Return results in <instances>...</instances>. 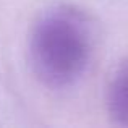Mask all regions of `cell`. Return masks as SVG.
I'll use <instances>...</instances> for the list:
<instances>
[{"label":"cell","mask_w":128,"mask_h":128,"mask_svg":"<svg viewBox=\"0 0 128 128\" xmlns=\"http://www.w3.org/2000/svg\"><path fill=\"white\" fill-rule=\"evenodd\" d=\"M107 112L114 123L128 126V60L117 66L109 83Z\"/></svg>","instance_id":"obj_2"},{"label":"cell","mask_w":128,"mask_h":128,"mask_svg":"<svg viewBox=\"0 0 128 128\" xmlns=\"http://www.w3.org/2000/svg\"><path fill=\"white\" fill-rule=\"evenodd\" d=\"M29 65L49 89H66L84 76L92 57L88 15L72 3H52L39 13L29 32Z\"/></svg>","instance_id":"obj_1"}]
</instances>
